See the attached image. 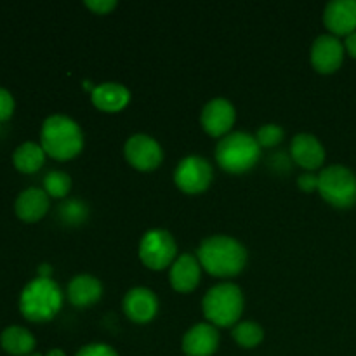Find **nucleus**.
I'll return each mask as SVG.
<instances>
[{"label":"nucleus","mask_w":356,"mask_h":356,"mask_svg":"<svg viewBox=\"0 0 356 356\" xmlns=\"http://www.w3.org/2000/svg\"><path fill=\"white\" fill-rule=\"evenodd\" d=\"M197 259L212 277L232 278L242 273L247 264V250L238 240L228 235L209 236L198 247Z\"/></svg>","instance_id":"obj_1"},{"label":"nucleus","mask_w":356,"mask_h":356,"mask_svg":"<svg viewBox=\"0 0 356 356\" xmlns=\"http://www.w3.org/2000/svg\"><path fill=\"white\" fill-rule=\"evenodd\" d=\"M40 146L51 159L66 162L82 152L83 132L73 118L66 115H51L42 124Z\"/></svg>","instance_id":"obj_2"},{"label":"nucleus","mask_w":356,"mask_h":356,"mask_svg":"<svg viewBox=\"0 0 356 356\" xmlns=\"http://www.w3.org/2000/svg\"><path fill=\"white\" fill-rule=\"evenodd\" d=\"M63 306V292L51 278L37 277L19 296V312L30 322H49Z\"/></svg>","instance_id":"obj_3"},{"label":"nucleus","mask_w":356,"mask_h":356,"mask_svg":"<svg viewBox=\"0 0 356 356\" xmlns=\"http://www.w3.org/2000/svg\"><path fill=\"white\" fill-rule=\"evenodd\" d=\"M261 159V146L247 132H232L216 146V162L229 174H243L256 167Z\"/></svg>","instance_id":"obj_4"},{"label":"nucleus","mask_w":356,"mask_h":356,"mask_svg":"<svg viewBox=\"0 0 356 356\" xmlns=\"http://www.w3.org/2000/svg\"><path fill=\"white\" fill-rule=\"evenodd\" d=\"M204 316L214 327L236 325L243 313V294L238 285L219 284L212 287L202 301Z\"/></svg>","instance_id":"obj_5"},{"label":"nucleus","mask_w":356,"mask_h":356,"mask_svg":"<svg viewBox=\"0 0 356 356\" xmlns=\"http://www.w3.org/2000/svg\"><path fill=\"white\" fill-rule=\"evenodd\" d=\"M318 191L332 207H351L356 204V176L344 165L327 167L318 174Z\"/></svg>","instance_id":"obj_6"},{"label":"nucleus","mask_w":356,"mask_h":356,"mask_svg":"<svg viewBox=\"0 0 356 356\" xmlns=\"http://www.w3.org/2000/svg\"><path fill=\"white\" fill-rule=\"evenodd\" d=\"M139 259L146 268L162 271L177 259V243L167 229L155 228L145 233L139 242Z\"/></svg>","instance_id":"obj_7"},{"label":"nucleus","mask_w":356,"mask_h":356,"mask_svg":"<svg viewBox=\"0 0 356 356\" xmlns=\"http://www.w3.org/2000/svg\"><path fill=\"white\" fill-rule=\"evenodd\" d=\"M214 179L212 165L205 159L190 155L177 163L174 170V183L181 191L188 195L204 193Z\"/></svg>","instance_id":"obj_8"},{"label":"nucleus","mask_w":356,"mask_h":356,"mask_svg":"<svg viewBox=\"0 0 356 356\" xmlns=\"http://www.w3.org/2000/svg\"><path fill=\"white\" fill-rule=\"evenodd\" d=\"M124 155L127 162L141 172H149L160 167L163 160L162 146L148 134H134L127 139L124 146Z\"/></svg>","instance_id":"obj_9"},{"label":"nucleus","mask_w":356,"mask_h":356,"mask_svg":"<svg viewBox=\"0 0 356 356\" xmlns=\"http://www.w3.org/2000/svg\"><path fill=\"white\" fill-rule=\"evenodd\" d=\"M236 120L235 106L225 97H214L202 110V127L212 138H225Z\"/></svg>","instance_id":"obj_10"},{"label":"nucleus","mask_w":356,"mask_h":356,"mask_svg":"<svg viewBox=\"0 0 356 356\" xmlns=\"http://www.w3.org/2000/svg\"><path fill=\"white\" fill-rule=\"evenodd\" d=\"M344 59V44L334 35H320L312 45V65L318 73L329 75L339 70Z\"/></svg>","instance_id":"obj_11"},{"label":"nucleus","mask_w":356,"mask_h":356,"mask_svg":"<svg viewBox=\"0 0 356 356\" xmlns=\"http://www.w3.org/2000/svg\"><path fill=\"white\" fill-rule=\"evenodd\" d=\"M122 308L129 320L134 323L152 322L159 312V299L155 292L146 287H134L124 296Z\"/></svg>","instance_id":"obj_12"},{"label":"nucleus","mask_w":356,"mask_h":356,"mask_svg":"<svg viewBox=\"0 0 356 356\" xmlns=\"http://www.w3.org/2000/svg\"><path fill=\"white\" fill-rule=\"evenodd\" d=\"M323 23L334 35H351L356 31V0H332L323 10Z\"/></svg>","instance_id":"obj_13"},{"label":"nucleus","mask_w":356,"mask_h":356,"mask_svg":"<svg viewBox=\"0 0 356 356\" xmlns=\"http://www.w3.org/2000/svg\"><path fill=\"white\" fill-rule=\"evenodd\" d=\"M218 346L219 332L212 323H197L183 337V351L186 356H212Z\"/></svg>","instance_id":"obj_14"},{"label":"nucleus","mask_w":356,"mask_h":356,"mask_svg":"<svg viewBox=\"0 0 356 356\" xmlns=\"http://www.w3.org/2000/svg\"><path fill=\"white\" fill-rule=\"evenodd\" d=\"M202 277V266L198 259L191 254H181L176 261L172 263L169 271L170 285L176 292L181 294H188L193 292L200 284Z\"/></svg>","instance_id":"obj_15"},{"label":"nucleus","mask_w":356,"mask_h":356,"mask_svg":"<svg viewBox=\"0 0 356 356\" xmlns=\"http://www.w3.org/2000/svg\"><path fill=\"white\" fill-rule=\"evenodd\" d=\"M291 155L299 167L306 170H316L325 162V148L318 138L313 134H298L294 136L291 145Z\"/></svg>","instance_id":"obj_16"},{"label":"nucleus","mask_w":356,"mask_h":356,"mask_svg":"<svg viewBox=\"0 0 356 356\" xmlns=\"http://www.w3.org/2000/svg\"><path fill=\"white\" fill-rule=\"evenodd\" d=\"M49 195L40 188H28L21 191L14 204V212L24 222H37L44 218L51 207Z\"/></svg>","instance_id":"obj_17"},{"label":"nucleus","mask_w":356,"mask_h":356,"mask_svg":"<svg viewBox=\"0 0 356 356\" xmlns=\"http://www.w3.org/2000/svg\"><path fill=\"white\" fill-rule=\"evenodd\" d=\"M92 104L106 113H117L124 110L131 101V90L118 82H104L92 89Z\"/></svg>","instance_id":"obj_18"},{"label":"nucleus","mask_w":356,"mask_h":356,"mask_svg":"<svg viewBox=\"0 0 356 356\" xmlns=\"http://www.w3.org/2000/svg\"><path fill=\"white\" fill-rule=\"evenodd\" d=\"M66 296L75 308H89L101 299L103 285L92 275H76L68 284Z\"/></svg>","instance_id":"obj_19"},{"label":"nucleus","mask_w":356,"mask_h":356,"mask_svg":"<svg viewBox=\"0 0 356 356\" xmlns=\"http://www.w3.org/2000/svg\"><path fill=\"white\" fill-rule=\"evenodd\" d=\"M35 337L30 330L24 327H7L2 334H0V346L6 353L13 356H28L35 350Z\"/></svg>","instance_id":"obj_20"},{"label":"nucleus","mask_w":356,"mask_h":356,"mask_svg":"<svg viewBox=\"0 0 356 356\" xmlns=\"http://www.w3.org/2000/svg\"><path fill=\"white\" fill-rule=\"evenodd\" d=\"M45 162V152L37 143L26 141L17 146L13 153V163L19 172L35 174L42 169Z\"/></svg>","instance_id":"obj_21"},{"label":"nucleus","mask_w":356,"mask_h":356,"mask_svg":"<svg viewBox=\"0 0 356 356\" xmlns=\"http://www.w3.org/2000/svg\"><path fill=\"white\" fill-rule=\"evenodd\" d=\"M233 339L242 348H256L263 343L264 330L256 322H238L233 327Z\"/></svg>","instance_id":"obj_22"},{"label":"nucleus","mask_w":356,"mask_h":356,"mask_svg":"<svg viewBox=\"0 0 356 356\" xmlns=\"http://www.w3.org/2000/svg\"><path fill=\"white\" fill-rule=\"evenodd\" d=\"M72 190V177L63 170H51L44 177V191L52 198H65Z\"/></svg>","instance_id":"obj_23"},{"label":"nucleus","mask_w":356,"mask_h":356,"mask_svg":"<svg viewBox=\"0 0 356 356\" xmlns=\"http://www.w3.org/2000/svg\"><path fill=\"white\" fill-rule=\"evenodd\" d=\"M285 138V132L280 125L277 124H266L257 131L256 139L259 143L261 148H273V146L280 145Z\"/></svg>","instance_id":"obj_24"},{"label":"nucleus","mask_w":356,"mask_h":356,"mask_svg":"<svg viewBox=\"0 0 356 356\" xmlns=\"http://www.w3.org/2000/svg\"><path fill=\"white\" fill-rule=\"evenodd\" d=\"M59 209H61V211H59L61 219L65 222H70V225H79V222L86 221L87 218L86 205L80 204L79 200L66 202V204H63Z\"/></svg>","instance_id":"obj_25"},{"label":"nucleus","mask_w":356,"mask_h":356,"mask_svg":"<svg viewBox=\"0 0 356 356\" xmlns=\"http://www.w3.org/2000/svg\"><path fill=\"white\" fill-rule=\"evenodd\" d=\"M14 108H16V103H14L13 94L0 87V122L9 120L14 113Z\"/></svg>","instance_id":"obj_26"},{"label":"nucleus","mask_w":356,"mask_h":356,"mask_svg":"<svg viewBox=\"0 0 356 356\" xmlns=\"http://www.w3.org/2000/svg\"><path fill=\"white\" fill-rule=\"evenodd\" d=\"M76 356H118L117 351L113 350L108 344H101V343H94V344H87L83 346L82 350L76 353Z\"/></svg>","instance_id":"obj_27"},{"label":"nucleus","mask_w":356,"mask_h":356,"mask_svg":"<svg viewBox=\"0 0 356 356\" xmlns=\"http://www.w3.org/2000/svg\"><path fill=\"white\" fill-rule=\"evenodd\" d=\"M86 6L96 14H108L117 7V0H86Z\"/></svg>","instance_id":"obj_28"},{"label":"nucleus","mask_w":356,"mask_h":356,"mask_svg":"<svg viewBox=\"0 0 356 356\" xmlns=\"http://www.w3.org/2000/svg\"><path fill=\"white\" fill-rule=\"evenodd\" d=\"M298 184L302 191H306V193H312V191L318 190V176H315V174H309V172L302 174V176H299Z\"/></svg>","instance_id":"obj_29"},{"label":"nucleus","mask_w":356,"mask_h":356,"mask_svg":"<svg viewBox=\"0 0 356 356\" xmlns=\"http://www.w3.org/2000/svg\"><path fill=\"white\" fill-rule=\"evenodd\" d=\"M344 49L350 52L351 58L356 59V31H353L351 35H348L346 40H344Z\"/></svg>","instance_id":"obj_30"},{"label":"nucleus","mask_w":356,"mask_h":356,"mask_svg":"<svg viewBox=\"0 0 356 356\" xmlns=\"http://www.w3.org/2000/svg\"><path fill=\"white\" fill-rule=\"evenodd\" d=\"M45 356H66V355L63 350H51Z\"/></svg>","instance_id":"obj_31"},{"label":"nucleus","mask_w":356,"mask_h":356,"mask_svg":"<svg viewBox=\"0 0 356 356\" xmlns=\"http://www.w3.org/2000/svg\"><path fill=\"white\" fill-rule=\"evenodd\" d=\"M28 356H42V355H28Z\"/></svg>","instance_id":"obj_32"}]
</instances>
